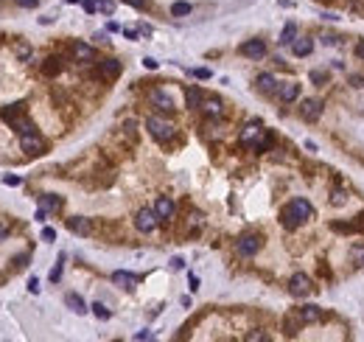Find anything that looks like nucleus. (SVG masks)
<instances>
[{"mask_svg": "<svg viewBox=\"0 0 364 342\" xmlns=\"http://www.w3.org/2000/svg\"><path fill=\"white\" fill-rule=\"evenodd\" d=\"M146 129H148V135L154 137V140H160V143H165V140H171V137L177 135V126L171 124V121H165V118H157V115L146 118Z\"/></svg>", "mask_w": 364, "mask_h": 342, "instance_id": "1", "label": "nucleus"}, {"mask_svg": "<svg viewBox=\"0 0 364 342\" xmlns=\"http://www.w3.org/2000/svg\"><path fill=\"white\" fill-rule=\"evenodd\" d=\"M261 236L258 233H247V236H241L238 241H236V252L238 255H244V258H252L255 252L261 250Z\"/></svg>", "mask_w": 364, "mask_h": 342, "instance_id": "2", "label": "nucleus"}, {"mask_svg": "<svg viewBox=\"0 0 364 342\" xmlns=\"http://www.w3.org/2000/svg\"><path fill=\"white\" fill-rule=\"evenodd\" d=\"M160 225V216L154 213V210H148V208H143V210H137L135 216V228L140 230V233H151V230Z\"/></svg>", "mask_w": 364, "mask_h": 342, "instance_id": "3", "label": "nucleus"}, {"mask_svg": "<svg viewBox=\"0 0 364 342\" xmlns=\"http://www.w3.org/2000/svg\"><path fill=\"white\" fill-rule=\"evenodd\" d=\"M20 149L25 154H42L45 152V140L36 132H28V135H20Z\"/></svg>", "mask_w": 364, "mask_h": 342, "instance_id": "4", "label": "nucleus"}, {"mask_svg": "<svg viewBox=\"0 0 364 342\" xmlns=\"http://www.w3.org/2000/svg\"><path fill=\"white\" fill-rule=\"evenodd\" d=\"M289 292L294 297H303L311 292V278H308L306 272H294L291 275V281H289Z\"/></svg>", "mask_w": 364, "mask_h": 342, "instance_id": "5", "label": "nucleus"}, {"mask_svg": "<svg viewBox=\"0 0 364 342\" xmlns=\"http://www.w3.org/2000/svg\"><path fill=\"white\" fill-rule=\"evenodd\" d=\"M238 54L247 59H263L266 57V45H263V39H247V42L238 48Z\"/></svg>", "mask_w": 364, "mask_h": 342, "instance_id": "6", "label": "nucleus"}, {"mask_svg": "<svg viewBox=\"0 0 364 342\" xmlns=\"http://www.w3.org/2000/svg\"><path fill=\"white\" fill-rule=\"evenodd\" d=\"M148 101H151V107L160 110V113H171V110H174V98H171L165 90H151L148 93Z\"/></svg>", "mask_w": 364, "mask_h": 342, "instance_id": "7", "label": "nucleus"}, {"mask_svg": "<svg viewBox=\"0 0 364 342\" xmlns=\"http://www.w3.org/2000/svg\"><path fill=\"white\" fill-rule=\"evenodd\" d=\"M121 70H124V65L118 62V59H104V62H98V76L107 81H112L121 76Z\"/></svg>", "mask_w": 364, "mask_h": 342, "instance_id": "8", "label": "nucleus"}, {"mask_svg": "<svg viewBox=\"0 0 364 342\" xmlns=\"http://www.w3.org/2000/svg\"><path fill=\"white\" fill-rule=\"evenodd\" d=\"M300 115L306 121H317L319 115H322V101L319 98H306V101L300 104Z\"/></svg>", "mask_w": 364, "mask_h": 342, "instance_id": "9", "label": "nucleus"}, {"mask_svg": "<svg viewBox=\"0 0 364 342\" xmlns=\"http://www.w3.org/2000/svg\"><path fill=\"white\" fill-rule=\"evenodd\" d=\"M261 132H263V126L258 124V121H250V124L241 129V137H238V140L244 143V146H255V140L261 137Z\"/></svg>", "mask_w": 364, "mask_h": 342, "instance_id": "10", "label": "nucleus"}, {"mask_svg": "<svg viewBox=\"0 0 364 342\" xmlns=\"http://www.w3.org/2000/svg\"><path fill=\"white\" fill-rule=\"evenodd\" d=\"M280 225H283L286 230H297L300 225H303V219H300V213L291 208V202H289V205L280 210Z\"/></svg>", "mask_w": 364, "mask_h": 342, "instance_id": "11", "label": "nucleus"}, {"mask_svg": "<svg viewBox=\"0 0 364 342\" xmlns=\"http://www.w3.org/2000/svg\"><path fill=\"white\" fill-rule=\"evenodd\" d=\"M154 213L160 216V222H163V219H171L174 213H177V205H174V199H171V196H160L157 202H154Z\"/></svg>", "mask_w": 364, "mask_h": 342, "instance_id": "12", "label": "nucleus"}, {"mask_svg": "<svg viewBox=\"0 0 364 342\" xmlns=\"http://www.w3.org/2000/svg\"><path fill=\"white\" fill-rule=\"evenodd\" d=\"M68 230L76 233V236H90L92 225H90V219H84V216H70L68 219Z\"/></svg>", "mask_w": 364, "mask_h": 342, "instance_id": "13", "label": "nucleus"}, {"mask_svg": "<svg viewBox=\"0 0 364 342\" xmlns=\"http://www.w3.org/2000/svg\"><path fill=\"white\" fill-rule=\"evenodd\" d=\"M297 317H300V323L311 325V323H319V320H322V308L319 306H303V308H297Z\"/></svg>", "mask_w": 364, "mask_h": 342, "instance_id": "14", "label": "nucleus"}, {"mask_svg": "<svg viewBox=\"0 0 364 342\" xmlns=\"http://www.w3.org/2000/svg\"><path fill=\"white\" fill-rule=\"evenodd\" d=\"M311 51H314V39H308V37H297L294 42H291V54L294 57H311Z\"/></svg>", "mask_w": 364, "mask_h": 342, "instance_id": "15", "label": "nucleus"}, {"mask_svg": "<svg viewBox=\"0 0 364 342\" xmlns=\"http://www.w3.org/2000/svg\"><path fill=\"white\" fill-rule=\"evenodd\" d=\"M137 275H132V272H124V269H118V272H112V284H118V286H124V289H135L137 286Z\"/></svg>", "mask_w": 364, "mask_h": 342, "instance_id": "16", "label": "nucleus"}, {"mask_svg": "<svg viewBox=\"0 0 364 342\" xmlns=\"http://www.w3.org/2000/svg\"><path fill=\"white\" fill-rule=\"evenodd\" d=\"M65 306H68L70 311H76V314H84V311H87V303H84V297L76 295V292H68V295H65Z\"/></svg>", "mask_w": 364, "mask_h": 342, "instance_id": "17", "label": "nucleus"}, {"mask_svg": "<svg viewBox=\"0 0 364 342\" xmlns=\"http://www.w3.org/2000/svg\"><path fill=\"white\" fill-rule=\"evenodd\" d=\"M73 57L79 59V62H92L95 59V48L87 45V42H76L73 45Z\"/></svg>", "mask_w": 364, "mask_h": 342, "instance_id": "18", "label": "nucleus"}, {"mask_svg": "<svg viewBox=\"0 0 364 342\" xmlns=\"http://www.w3.org/2000/svg\"><path fill=\"white\" fill-rule=\"evenodd\" d=\"M277 95H280V101H297V95H300V84H294V81H286V84H280V90H277Z\"/></svg>", "mask_w": 364, "mask_h": 342, "instance_id": "19", "label": "nucleus"}, {"mask_svg": "<svg viewBox=\"0 0 364 342\" xmlns=\"http://www.w3.org/2000/svg\"><path fill=\"white\" fill-rule=\"evenodd\" d=\"M23 107H25L23 101H17V104H9V107H3V110H0V118H3L6 124H12V121H17V118L23 115Z\"/></svg>", "mask_w": 364, "mask_h": 342, "instance_id": "20", "label": "nucleus"}, {"mask_svg": "<svg viewBox=\"0 0 364 342\" xmlns=\"http://www.w3.org/2000/svg\"><path fill=\"white\" fill-rule=\"evenodd\" d=\"M62 196H56V194H39V208H45L48 213L51 210H62Z\"/></svg>", "mask_w": 364, "mask_h": 342, "instance_id": "21", "label": "nucleus"}, {"mask_svg": "<svg viewBox=\"0 0 364 342\" xmlns=\"http://www.w3.org/2000/svg\"><path fill=\"white\" fill-rule=\"evenodd\" d=\"M291 208H294L297 213H300V219H303V222L314 216V208H311V202H308V199H303V196H297V199H291Z\"/></svg>", "mask_w": 364, "mask_h": 342, "instance_id": "22", "label": "nucleus"}, {"mask_svg": "<svg viewBox=\"0 0 364 342\" xmlns=\"http://www.w3.org/2000/svg\"><path fill=\"white\" fill-rule=\"evenodd\" d=\"M185 101H188V107H191V110H202L205 95H202V90H199V87H188V90H185Z\"/></svg>", "mask_w": 364, "mask_h": 342, "instance_id": "23", "label": "nucleus"}, {"mask_svg": "<svg viewBox=\"0 0 364 342\" xmlns=\"http://www.w3.org/2000/svg\"><path fill=\"white\" fill-rule=\"evenodd\" d=\"M42 73H45V76H51V79H54V76H59V73H62V59H59V57H48L45 65H42Z\"/></svg>", "mask_w": 364, "mask_h": 342, "instance_id": "24", "label": "nucleus"}, {"mask_svg": "<svg viewBox=\"0 0 364 342\" xmlns=\"http://www.w3.org/2000/svg\"><path fill=\"white\" fill-rule=\"evenodd\" d=\"M12 129L17 132V135H28V132H36V126H34V121H28V118H17V121H12Z\"/></svg>", "mask_w": 364, "mask_h": 342, "instance_id": "25", "label": "nucleus"}, {"mask_svg": "<svg viewBox=\"0 0 364 342\" xmlns=\"http://www.w3.org/2000/svg\"><path fill=\"white\" fill-rule=\"evenodd\" d=\"M294 39H297V25H294V23H286L283 31H280V39H277V42H280V45H291Z\"/></svg>", "mask_w": 364, "mask_h": 342, "instance_id": "26", "label": "nucleus"}, {"mask_svg": "<svg viewBox=\"0 0 364 342\" xmlns=\"http://www.w3.org/2000/svg\"><path fill=\"white\" fill-rule=\"evenodd\" d=\"M255 84H258V87H261L263 93H272L274 87H277V79H274L272 73H261V76L255 79Z\"/></svg>", "mask_w": 364, "mask_h": 342, "instance_id": "27", "label": "nucleus"}, {"mask_svg": "<svg viewBox=\"0 0 364 342\" xmlns=\"http://www.w3.org/2000/svg\"><path fill=\"white\" fill-rule=\"evenodd\" d=\"M202 110H205V115H210V118H218V115H221V101H218V98H205V101H202Z\"/></svg>", "mask_w": 364, "mask_h": 342, "instance_id": "28", "label": "nucleus"}, {"mask_svg": "<svg viewBox=\"0 0 364 342\" xmlns=\"http://www.w3.org/2000/svg\"><path fill=\"white\" fill-rule=\"evenodd\" d=\"M191 12H194V6H191V3H185V0L171 3V14H174V17H188Z\"/></svg>", "mask_w": 364, "mask_h": 342, "instance_id": "29", "label": "nucleus"}, {"mask_svg": "<svg viewBox=\"0 0 364 342\" xmlns=\"http://www.w3.org/2000/svg\"><path fill=\"white\" fill-rule=\"evenodd\" d=\"M90 308H92V314H95L98 320H109V317H112V311H109V308L104 306V303H92Z\"/></svg>", "mask_w": 364, "mask_h": 342, "instance_id": "30", "label": "nucleus"}, {"mask_svg": "<svg viewBox=\"0 0 364 342\" xmlns=\"http://www.w3.org/2000/svg\"><path fill=\"white\" fill-rule=\"evenodd\" d=\"M269 146H272V135H269V132H261V137L255 140V149H258V152H266Z\"/></svg>", "mask_w": 364, "mask_h": 342, "instance_id": "31", "label": "nucleus"}, {"mask_svg": "<svg viewBox=\"0 0 364 342\" xmlns=\"http://www.w3.org/2000/svg\"><path fill=\"white\" fill-rule=\"evenodd\" d=\"M14 54L20 59H31V48L25 45V42H17V45H14Z\"/></svg>", "mask_w": 364, "mask_h": 342, "instance_id": "32", "label": "nucleus"}, {"mask_svg": "<svg viewBox=\"0 0 364 342\" xmlns=\"http://www.w3.org/2000/svg\"><path fill=\"white\" fill-rule=\"evenodd\" d=\"M330 202H333L336 208H339V205H345V202H347V194H345L342 188H336V191H333V196H330Z\"/></svg>", "mask_w": 364, "mask_h": 342, "instance_id": "33", "label": "nucleus"}, {"mask_svg": "<svg viewBox=\"0 0 364 342\" xmlns=\"http://www.w3.org/2000/svg\"><path fill=\"white\" fill-rule=\"evenodd\" d=\"M62 261H65V255H59V264L51 269V281H54V284H59V281H62Z\"/></svg>", "mask_w": 364, "mask_h": 342, "instance_id": "34", "label": "nucleus"}, {"mask_svg": "<svg viewBox=\"0 0 364 342\" xmlns=\"http://www.w3.org/2000/svg\"><path fill=\"white\" fill-rule=\"evenodd\" d=\"M311 81H314V84H325V81H328V73H325V70H311Z\"/></svg>", "mask_w": 364, "mask_h": 342, "instance_id": "35", "label": "nucleus"}, {"mask_svg": "<svg viewBox=\"0 0 364 342\" xmlns=\"http://www.w3.org/2000/svg\"><path fill=\"white\" fill-rule=\"evenodd\" d=\"M98 9H101L104 14H112L115 12V3H112V0H98Z\"/></svg>", "mask_w": 364, "mask_h": 342, "instance_id": "36", "label": "nucleus"}, {"mask_svg": "<svg viewBox=\"0 0 364 342\" xmlns=\"http://www.w3.org/2000/svg\"><path fill=\"white\" fill-rule=\"evenodd\" d=\"M20 183H23V180H20V177H14V174H6V177H3V185H12V188H17Z\"/></svg>", "mask_w": 364, "mask_h": 342, "instance_id": "37", "label": "nucleus"}, {"mask_svg": "<svg viewBox=\"0 0 364 342\" xmlns=\"http://www.w3.org/2000/svg\"><path fill=\"white\" fill-rule=\"evenodd\" d=\"M14 3H17L20 9H36V6H39V0H14Z\"/></svg>", "mask_w": 364, "mask_h": 342, "instance_id": "38", "label": "nucleus"}, {"mask_svg": "<svg viewBox=\"0 0 364 342\" xmlns=\"http://www.w3.org/2000/svg\"><path fill=\"white\" fill-rule=\"evenodd\" d=\"M42 241H56V230H54V228H42Z\"/></svg>", "mask_w": 364, "mask_h": 342, "instance_id": "39", "label": "nucleus"}, {"mask_svg": "<svg viewBox=\"0 0 364 342\" xmlns=\"http://www.w3.org/2000/svg\"><path fill=\"white\" fill-rule=\"evenodd\" d=\"M191 73H194L196 79H210V70L207 68H196V70H191Z\"/></svg>", "mask_w": 364, "mask_h": 342, "instance_id": "40", "label": "nucleus"}, {"mask_svg": "<svg viewBox=\"0 0 364 342\" xmlns=\"http://www.w3.org/2000/svg\"><path fill=\"white\" fill-rule=\"evenodd\" d=\"M247 340H250V342H266L269 337H266V334H258V331H255V334H247Z\"/></svg>", "mask_w": 364, "mask_h": 342, "instance_id": "41", "label": "nucleus"}, {"mask_svg": "<svg viewBox=\"0 0 364 342\" xmlns=\"http://www.w3.org/2000/svg\"><path fill=\"white\" fill-rule=\"evenodd\" d=\"M143 68H146V70H157V59L146 57V59H143Z\"/></svg>", "mask_w": 364, "mask_h": 342, "instance_id": "42", "label": "nucleus"}, {"mask_svg": "<svg viewBox=\"0 0 364 342\" xmlns=\"http://www.w3.org/2000/svg\"><path fill=\"white\" fill-rule=\"evenodd\" d=\"M124 37H126V39H137L140 31H135V28H124Z\"/></svg>", "mask_w": 364, "mask_h": 342, "instance_id": "43", "label": "nucleus"}, {"mask_svg": "<svg viewBox=\"0 0 364 342\" xmlns=\"http://www.w3.org/2000/svg\"><path fill=\"white\" fill-rule=\"evenodd\" d=\"M350 84H353V87H364V76H359V73L350 76Z\"/></svg>", "mask_w": 364, "mask_h": 342, "instance_id": "44", "label": "nucleus"}, {"mask_svg": "<svg viewBox=\"0 0 364 342\" xmlns=\"http://www.w3.org/2000/svg\"><path fill=\"white\" fill-rule=\"evenodd\" d=\"M34 219H36V222H45V219H48V210H45V208H39V210L34 213Z\"/></svg>", "mask_w": 364, "mask_h": 342, "instance_id": "45", "label": "nucleus"}, {"mask_svg": "<svg viewBox=\"0 0 364 342\" xmlns=\"http://www.w3.org/2000/svg\"><path fill=\"white\" fill-rule=\"evenodd\" d=\"M126 3H129V6H135V9H146L148 0H126Z\"/></svg>", "mask_w": 364, "mask_h": 342, "instance_id": "46", "label": "nucleus"}, {"mask_svg": "<svg viewBox=\"0 0 364 342\" xmlns=\"http://www.w3.org/2000/svg\"><path fill=\"white\" fill-rule=\"evenodd\" d=\"M81 6H84V12H87V14H92V12H95V3H92V0H84Z\"/></svg>", "mask_w": 364, "mask_h": 342, "instance_id": "47", "label": "nucleus"}, {"mask_svg": "<svg viewBox=\"0 0 364 342\" xmlns=\"http://www.w3.org/2000/svg\"><path fill=\"white\" fill-rule=\"evenodd\" d=\"M28 289L36 295V292H39V281H36V278H31V281H28Z\"/></svg>", "mask_w": 364, "mask_h": 342, "instance_id": "48", "label": "nucleus"}, {"mask_svg": "<svg viewBox=\"0 0 364 342\" xmlns=\"http://www.w3.org/2000/svg\"><path fill=\"white\" fill-rule=\"evenodd\" d=\"M135 340H151V331H137Z\"/></svg>", "mask_w": 364, "mask_h": 342, "instance_id": "49", "label": "nucleus"}, {"mask_svg": "<svg viewBox=\"0 0 364 342\" xmlns=\"http://www.w3.org/2000/svg\"><path fill=\"white\" fill-rule=\"evenodd\" d=\"M353 255H356V258H359V264L364 266V250H362V247H356V250H353Z\"/></svg>", "mask_w": 364, "mask_h": 342, "instance_id": "50", "label": "nucleus"}, {"mask_svg": "<svg viewBox=\"0 0 364 342\" xmlns=\"http://www.w3.org/2000/svg\"><path fill=\"white\" fill-rule=\"evenodd\" d=\"M171 266H174V269H182V266H185V261H182V258H171Z\"/></svg>", "mask_w": 364, "mask_h": 342, "instance_id": "51", "label": "nucleus"}, {"mask_svg": "<svg viewBox=\"0 0 364 342\" xmlns=\"http://www.w3.org/2000/svg\"><path fill=\"white\" fill-rule=\"evenodd\" d=\"M356 57L364 59V42H356Z\"/></svg>", "mask_w": 364, "mask_h": 342, "instance_id": "52", "label": "nucleus"}, {"mask_svg": "<svg viewBox=\"0 0 364 342\" xmlns=\"http://www.w3.org/2000/svg\"><path fill=\"white\" fill-rule=\"evenodd\" d=\"M6 236H9V228H6V225H3V222H0V241L6 239Z\"/></svg>", "mask_w": 364, "mask_h": 342, "instance_id": "53", "label": "nucleus"}, {"mask_svg": "<svg viewBox=\"0 0 364 342\" xmlns=\"http://www.w3.org/2000/svg\"><path fill=\"white\" fill-rule=\"evenodd\" d=\"M25 261H28V255H20V258L14 261V266H25Z\"/></svg>", "mask_w": 364, "mask_h": 342, "instance_id": "54", "label": "nucleus"}, {"mask_svg": "<svg viewBox=\"0 0 364 342\" xmlns=\"http://www.w3.org/2000/svg\"><path fill=\"white\" fill-rule=\"evenodd\" d=\"M191 289H194V292L199 289V278H196V275H191Z\"/></svg>", "mask_w": 364, "mask_h": 342, "instance_id": "55", "label": "nucleus"}, {"mask_svg": "<svg viewBox=\"0 0 364 342\" xmlns=\"http://www.w3.org/2000/svg\"><path fill=\"white\" fill-rule=\"evenodd\" d=\"M68 3H81V0H68Z\"/></svg>", "mask_w": 364, "mask_h": 342, "instance_id": "56", "label": "nucleus"}]
</instances>
